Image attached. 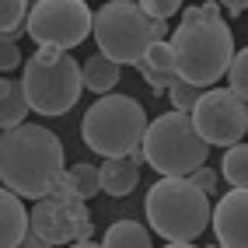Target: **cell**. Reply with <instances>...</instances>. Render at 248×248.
I'll use <instances>...</instances> for the list:
<instances>
[{
  "instance_id": "obj_1",
  "label": "cell",
  "mask_w": 248,
  "mask_h": 248,
  "mask_svg": "<svg viewBox=\"0 0 248 248\" xmlns=\"http://www.w3.org/2000/svg\"><path fill=\"white\" fill-rule=\"evenodd\" d=\"M67 171V151L53 129L21 123L0 133V186L21 200H39Z\"/></svg>"
},
{
  "instance_id": "obj_2",
  "label": "cell",
  "mask_w": 248,
  "mask_h": 248,
  "mask_svg": "<svg viewBox=\"0 0 248 248\" xmlns=\"http://www.w3.org/2000/svg\"><path fill=\"white\" fill-rule=\"evenodd\" d=\"M171 56H175V77L189 80L196 88H213L227 74V63L234 56V35L224 18H206L196 7H186L178 28L171 31Z\"/></svg>"
},
{
  "instance_id": "obj_3",
  "label": "cell",
  "mask_w": 248,
  "mask_h": 248,
  "mask_svg": "<svg viewBox=\"0 0 248 248\" xmlns=\"http://www.w3.org/2000/svg\"><path fill=\"white\" fill-rule=\"evenodd\" d=\"M143 213L154 234L164 241H196L210 227V196L189 178L161 175L143 200Z\"/></svg>"
},
{
  "instance_id": "obj_4",
  "label": "cell",
  "mask_w": 248,
  "mask_h": 248,
  "mask_svg": "<svg viewBox=\"0 0 248 248\" xmlns=\"http://www.w3.org/2000/svg\"><path fill=\"white\" fill-rule=\"evenodd\" d=\"M91 35L102 56L119 67H133L151 42L168 39V21L147 18L137 0H108L91 11Z\"/></svg>"
},
{
  "instance_id": "obj_5",
  "label": "cell",
  "mask_w": 248,
  "mask_h": 248,
  "mask_svg": "<svg viewBox=\"0 0 248 248\" xmlns=\"http://www.w3.org/2000/svg\"><path fill=\"white\" fill-rule=\"evenodd\" d=\"M147 129V112L129 94H98V102L80 119V140L88 151L102 157H126L133 147H140Z\"/></svg>"
},
{
  "instance_id": "obj_6",
  "label": "cell",
  "mask_w": 248,
  "mask_h": 248,
  "mask_svg": "<svg viewBox=\"0 0 248 248\" xmlns=\"http://www.w3.org/2000/svg\"><path fill=\"white\" fill-rule=\"evenodd\" d=\"M143 161L151 164L157 175H192L200 164L210 157V143L196 133L189 112H164L154 123H147L143 140H140Z\"/></svg>"
},
{
  "instance_id": "obj_7",
  "label": "cell",
  "mask_w": 248,
  "mask_h": 248,
  "mask_svg": "<svg viewBox=\"0 0 248 248\" xmlns=\"http://www.w3.org/2000/svg\"><path fill=\"white\" fill-rule=\"evenodd\" d=\"M84 84H80V63L70 53H60L53 63H35L25 60L21 63V94L31 112L39 115H67Z\"/></svg>"
},
{
  "instance_id": "obj_8",
  "label": "cell",
  "mask_w": 248,
  "mask_h": 248,
  "mask_svg": "<svg viewBox=\"0 0 248 248\" xmlns=\"http://www.w3.org/2000/svg\"><path fill=\"white\" fill-rule=\"evenodd\" d=\"M25 35H31L35 46H56L70 53L91 35L88 0H35L25 14Z\"/></svg>"
},
{
  "instance_id": "obj_9",
  "label": "cell",
  "mask_w": 248,
  "mask_h": 248,
  "mask_svg": "<svg viewBox=\"0 0 248 248\" xmlns=\"http://www.w3.org/2000/svg\"><path fill=\"white\" fill-rule=\"evenodd\" d=\"M189 119L210 147H231L245 140L248 129V105L231 88H203L196 105L189 108Z\"/></svg>"
},
{
  "instance_id": "obj_10",
  "label": "cell",
  "mask_w": 248,
  "mask_h": 248,
  "mask_svg": "<svg viewBox=\"0 0 248 248\" xmlns=\"http://www.w3.org/2000/svg\"><path fill=\"white\" fill-rule=\"evenodd\" d=\"M28 231L39 234L49 245H70V241H84L94 234V224H91V210L88 200H60V196L46 192L31 203L28 213Z\"/></svg>"
},
{
  "instance_id": "obj_11",
  "label": "cell",
  "mask_w": 248,
  "mask_h": 248,
  "mask_svg": "<svg viewBox=\"0 0 248 248\" xmlns=\"http://www.w3.org/2000/svg\"><path fill=\"white\" fill-rule=\"evenodd\" d=\"M210 227L220 248H248V192L227 189L217 206H210Z\"/></svg>"
},
{
  "instance_id": "obj_12",
  "label": "cell",
  "mask_w": 248,
  "mask_h": 248,
  "mask_svg": "<svg viewBox=\"0 0 248 248\" xmlns=\"http://www.w3.org/2000/svg\"><path fill=\"white\" fill-rule=\"evenodd\" d=\"M25 234H28V210L21 196L0 186V248H14Z\"/></svg>"
},
{
  "instance_id": "obj_13",
  "label": "cell",
  "mask_w": 248,
  "mask_h": 248,
  "mask_svg": "<svg viewBox=\"0 0 248 248\" xmlns=\"http://www.w3.org/2000/svg\"><path fill=\"white\" fill-rule=\"evenodd\" d=\"M98 182H102V192L112 200H123L137 189L140 182V168L129 164V157H105V164H98Z\"/></svg>"
},
{
  "instance_id": "obj_14",
  "label": "cell",
  "mask_w": 248,
  "mask_h": 248,
  "mask_svg": "<svg viewBox=\"0 0 248 248\" xmlns=\"http://www.w3.org/2000/svg\"><path fill=\"white\" fill-rule=\"evenodd\" d=\"M119 80H123V67L112 63L108 56H102V53H94V56H88V63H80V84L94 94L115 91Z\"/></svg>"
},
{
  "instance_id": "obj_15",
  "label": "cell",
  "mask_w": 248,
  "mask_h": 248,
  "mask_svg": "<svg viewBox=\"0 0 248 248\" xmlns=\"http://www.w3.org/2000/svg\"><path fill=\"white\" fill-rule=\"evenodd\" d=\"M25 115H28V102L21 94V80H11L7 74H0V133L21 126Z\"/></svg>"
},
{
  "instance_id": "obj_16",
  "label": "cell",
  "mask_w": 248,
  "mask_h": 248,
  "mask_svg": "<svg viewBox=\"0 0 248 248\" xmlns=\"http://www.w3.org/2000/svg\"><path fill=\"white\" fill-rule=\"evenodd\" d=\"M102 248H154V245H151V231H147L143 224H137V220H115L105 231Z\"/></svg>"
},
{
  "instance_id": "obj_17",
  "label": "cell",
  "mask_w": 248,
  "mask_h": 248,
  "mask_svg": "<svg viewBox=\"0 0 248 248\" xmlns=\"http://www.w3.org/2000/svg\"><path fill=\"white\" fill-rule=\"evenodd\" d=\"M220 175L227 178L231 189H245L248 186V147L238 140L224 147V161H220Z\"/></svg>"
},
{
  "instance_id": "obj_18",
  "label": "cell",
  "mask_w": 248,
  "mask_h": 248,
  "mask_svg": "<svg viewBox=\"0 0 248 248\" xmlns=\"http://www.w3.org/2000/svg\"><path fill=\"white\" fill-rule=\"evenodd\" d=\"M63 175H67V182L74 186V192L80 196V200H91V196L102 192V182H98V164L80 161V164H74V168H67Z\"/></svg>"
},
{
  "instance_id": "obj_19",
  "label": "cell",
  "mask_w": 248,
  "mask_h": 248,
  "mask_svg": "<svg viewBox=\"0 0 248 248\" xmlns=\"http://www.w3.org/2000/svg\"><path fill=\"white\" fill-rule=\"evenodd\" d=\"M224 77H227V88L234 91L238 98L248 94V53H245V49H234V56H231Z\"/></svg>"
},
{
  "instance_id": "obj_20",
  "label": "cell",
  "mask_w": 248,
  "mask_h": 248,
  "mask_svg": "<svg viewBox=\"0 0 248 248\" xmlns=\"http://www.w3.org/2000/svg\"><path fill=\"white\" fill-rule=\"evenodd\" d=\"M164 94L171 98V108L175 112H189L196 105V98H200V88L189 84V80H182V77H171L168 88H164Z\"/></svg>"
},
{
  "instance_id": "obj_21",
  "label": "cell",
  "mask_w": 248,
  "mask_h": 248,
  "mask_svg": "<svg viewBox=\"0 0 248 248\" xmlns=\"http://www.w3.org/2000/svg\"><path fill=\"white\" fill-rule=\"evenodd\" d=\"M28 0H0V35L7 28H25Z\"/></svg>"
},
{
  "instance_id": "obj_22",
  "label": "cell",
  "mask_w": 248,
  "mask_h": 248,
  "mask_svg": "<svg viewBox=\"0 0 248 248\" xmlns=\"http://www.w3.org/2000/svg\"><path fill=\"white\" fill-rule=\"evenodd\" d=\"M143 63H151L154 70H168V74H175L171 67H175V56H171V46H168V39H157V42H151L147 46V53L140 56Z\"/></svg>"
},
{
  "instance_id": "obj_23",
  "label": "cell",
  "mask_w": 248,
  "mask_h": 248,
  "mask_svg": "<svg viewBox=\"0 0 248 248\" xmlns=\"http://www.w3.org/2000/svg\"><path fill=\"white\" fill-rule=\"evenodd\" d=\"M140 11L147 14V18H161V21H168L171 14H178L182 7V0H137Z\"/></svg>"
},
{
  "instance_id": "obj_24",
  "label": "cell",
  "mask_w": 248,
  "mask_h": 248,
  "mask_svg": "<svg viewBox=\"0 0 248 248\" xmlns=\"http://www.w3.org/2000/svg\"><path fill=\"white\" fill-rule=\"evenodd\" d=\"M133 67L140 70V77L147 80V84H151V88H154V94H164V88H168V80L175 77V74H168V70H154V67H151V63H143V60H137V63H133Z\"/></svg>"
},
{
  "instance_id": "obj_25",
  "label": "cell",
  "mask_w": 248,
  "mask_h": 248,
  "mask_svg": "<svg viewBox=\"0 0 248 248\" xmlns=\"http://www.w3.org/2000/svg\"><path fill=\"white\" fill-rule=\"evenodd\" d=\"M21 63H25V56H21L18 42H0V74H11V70H18Z\"/></svg>"
},
{
  "instance_id": "obj_26",
  "label": "cell",
  "mask_w": 248,
  "mask_h": 248,
  "mask_svg": "<svg viewBox=\"0 0 248 248\" xmlns=\"http://www.w3.org/2000/svg\"><path fill=\"white\" fill-rule=\"evenodd\" d=\"M186 178L192 182L196 189H203L206 196H213V192H217V171H210L206 164H200V168H196L192 175H186Z\"/></svg>"
},
{
  "instance_id": "obj_27",
  "label": "cell",
  "mask_w": 248,
  "mask_h": 248,
  "mask_svg": "<svg viewBox=\"0 0 248 248\" xmlns=\"http://www.w3.org/2000/svg\"><path fill=\"white\" fill-rule=\"evenodd\" d=\"M60 53H63V49H56V46H39L35 53H31V60H35V63H53Z\"/></svg>"
},
{
  "instance_id": "obj_28",
  "label": "cell",
  "mask_w": 248,
  "mask_h": 248,
  "mask_svg": "<svg viewBox=\"0 0 248 248\" xmlns=\"http://www.w3.org/2000/svg\"><path fill=\"white\" fill-rule=\"evenodd\" d=\"M14 248H56V245H49V241H42L39 234H31V231H28V234H25L18 245H14Z\"/></svg>"
},
{
  "instance_id": "obj_29",
  "label": "cell",
  "mask_w": 248,
  "mask_h": 248,
  "mask_svg": "<svg viewBox=\"0 0 248 248\" xmlns=\"http://www.w3.org/2000/svg\"><path fill=\"white\" fill-rule=\"evenodd\" d=\"M217 4H220V11H227V14H234V18H238V14L245 11L248 0H217Z\"/></svg>"
},
{
  "instance_id": "obj_30",
  "label": "cell",
  "mask_w": 248,
  "mask_h": 248,
  "mask_svg": "<svg viewBox=\"0 0 248 248\" xmlns=\"http://www.w3.org/2000/svg\"><path fill=\"white\" fill-rule=\"evenodd\" d=\"M196 11L206 14V18H220V4L217 0H206V4H196Z\"/></svg>"
},
{
  "instance_id": "obj_31",
  "label": "cell",
  "mask_w": 248,
  "mask_h": 248,
  "mask_svg": "<svg viewBox=\"0 0 248 248\" xmlns=\"http://www.w3.org/2000/svg\"><path fill=\"white\" fill-rule=\"evenodd\" d=\"M70 248H102V245H94L91 238H84V241H70Z\"/></svg>"
},
{
  "instance_id": "obj_32",
  "label": "cell",
  "mask_w": 248,
  "mask_h": 248,
  "mask_svg": "<svg viewBox=\"0 0 248 248\" xmlns=\"http://www.w3.org/2000/svg\"><path fill=\"white\" fill-rule=\"evenodd\" d=\"M164 248H200V245H192V241H168Z\"/></svg>"
},
{
  "instance_id": "obj_33",
  "label": "cell",
  "mask_w": 248,
  "mask_h": 248,
  "mask_svg": "<svg viewBox=\"0 0 248 248\" xmlns=\"http://www.w3.org/2000/svg\"><path fill=\"white\" fill-rule=\"evenodd\" d=\"M206 248H220V245H206Z\"/></svg>"
},
{
  "instance_id": "obj_34",
  "label": "cell",
  "mask_w": 248,
  "mask_h": 248,
  "mask_svg": "<svg viewBox=\"0 0 248 248\" xmlns=\"http://www.w3.org/2000/svg\"><path fill=\"white\" fill-rule=\"evenodd\" d=\"M31 4H35V0H28V7H31Z\"/></svg>"
}]
</instances>
